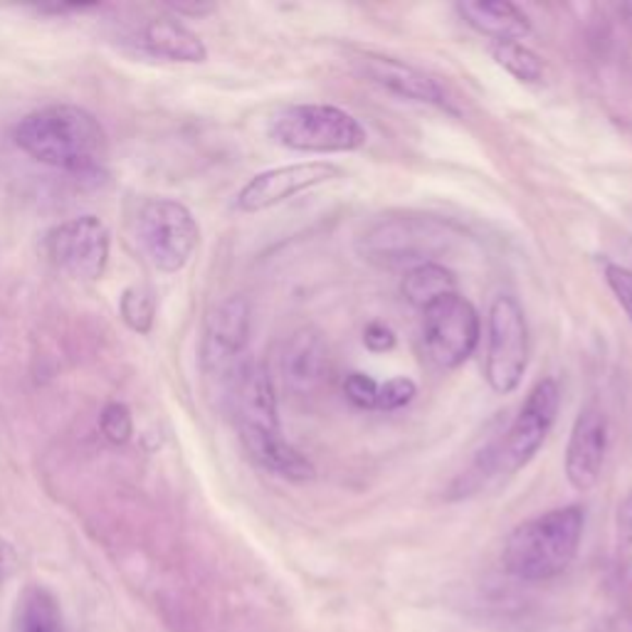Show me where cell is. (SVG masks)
Returning <instances> with one entry per match:
<instances>
[{
	"label": "cell",
	"mask_w": 632,
	"mask_h": 632,
	"mask_svg": "<svg viewBox=\"0 0 632 632\" xmlns=\"http://www.w3.org/2000/svg\"><path fill=\"white\" fill-rule=\"evenodd\" d=\"M329 370V353L314 329L294 331L280 353V376L292 396L316 393Z\"/></svg>",
	"instance_id": "obj_16"
},
{
	"label": "cell",
	"mask_w": 632,
	"mask_h": 632,
	"mask_svg": "<svg viewBox=\"0 0 632 632\" xmlns=\"http://www.w3.org/2000/svg\"><path fill=\"white\" fill-rule=\"evenodd\" d=\"M138 253L161 275H179L200 247V226L175 198H148L134 216Z\"/></svg>",
	"instance_id": "obj_5"
},
{
	"label": "cell",
	"mask_w": 632,
	"mask_h": 632,
	"mask_svg": "<svg viewBox=\"0 0 632 632\" xmlns=\"http://www.w3.org/2000/svg\"><path fill=\"white\" fill-rule=\"evenodd\" d=\"M561 411V388L556 378H542L528 390L526 401L519 408L514 421L507 427L505 438L495 445L497 472L516 474L532 462L551 435L556 417Z\"/></svg>",
	"instance_id": "obj_8"
},
{
	"label": "cell",
	"mask_w": 632,
	"mask_h": 632,
	"mask_svg": "<svg viewBox=\"0 0 632 632\" xmlns=\"http://www.w3.org/2000/svg\"><path fill=\"white\" fill-rule=\"evenodd\" d=\"M401 292L408 304L425 312L450 294H458V277L442 263H427L408 269L401 282Z\"/></svg>",
	"instance_id": "obj_19"
},
{
	"label": "cell",
	"mask_w": 632,
	"mask_h": 632,
	"mask_svg": "<svg viewBox=\"0 0 632 632\" xmlns=\"http://www.w3.org/2000/svg\"><path fill=\"white\" fill-rule=\"evenodd\" d=\"M603 277H606L610 292L616 294L618 304L622 306V312L628 314V319L632 324V269L618 263H606V267H603Z\"/></svg>",
	"instance_id": "obj_27"
},
{
	"label": "cell",
	"mask_w": 632,
	"mask_h": 632,
	"mask_svg": "<svg viewBox=\"0 0 632 632\" xmlns=\"http://www.w3.org/2000/svg\"><path fill=\"white\" fill-rule=\"evenodd\" d=\"M628 632H632V612L628 616Z\"/></svg>",
	"instance_id": "obj_32"
},
{
	"label": "cell",
	"mask_w": 632,
	"mask_h": 632,
	"mask_svg": "<svg viewBox=\"0 0 632 632\" xmlns=\"http://www.w3.org/2000/svg\"><path fill=\"white\" fill-rule=\"evenodd\" d=\"M343 171L329 161H302L263 171L250 179L238 193L235 206L240 212H263L280 206L284 200L296 198L319 185L339 181Z\"/></svg>",
	"instance_id": "obj_11"
},
{
	"label": "cell",
	"mask_w": 632,
	"mask_h": 632,
	"mask_svg": "<svg viewBox=\"0 0 632 632\" xmlns=\"http://www.w3.org/2000/svg\"><path fill=\"white\" fill-rule=\"evenodd\" d=\"M228 403L235 427L282 430L277 411V388L269 370L259 361L245 358L226 380Z\"/></svg>",
	"instance_id": "obj_13"
},
{
	"label": "cell",
	"mask_w": 632,
	"mask_h": 632,
	"mask_svg": "<svg viewBox=\"0 0 632 632\" xmlns=\"http://www.w3.org/2000/svg\"><path fill=\"white\" fill-rule=\"evenodd\" d=\"M15 632H68L58 598L45 585H27L17 598Z\"/></svg>",
	"instance_id": "obj_20"
},
{
	"label": "cell",
	"mask_w": 632,
	"mask_h": 632,
	"mask_svg": "<svg viewBox=\"0 0 632 632\" xmlns=\"http://www.w3.org/2000/svg\"><path fill=\"white\" fill-rule=\"evenodd\" d=\"M15 566H17L15 548L5 542L3 536H0V585H3L15 573Z\"/></svg>",
	"instance_id": "obj_29"
},
{
	"label": "cell",
	"mask_w": 632,
	"mask_h": 632,
	"mask_svg": "<svg viewBox=\"0 0 632 632\" xmlns=\"http://www.w3.org/2000/svg\"><path fill=\"white\" fill-rule=\"evenodd\" d=\"M378 386H380L378 380L370 378L368 374L351 370V374L343 378V396H347L349 403L361 408V411H376Z\"/></svg>",
	"instance_id": "obj_26"
},
{
	"label": "cell",
	"mask_w": 632,
	"mask_h": 632,
	"mask_svg": "<svg viewBox=\"0 0 632 632\" xmlns=\"http://www.w3.org/2000/svg\"><path fill=\"white\" fill-rule=\"evenodd\" d=\"M52 265L80 282L105 277L111 253L109 228L97 216H77L54 226L45 238Z\"/></svg>",
	"instance_id": "obj_9"
},
{
	"label": "cell",
	"mask_w": 632,
	"mask_h": 632,
	"mask_svg": "<svg viewBox=\"0 0 632 632\" xmlns=\"http://www.w3.org/2000/svg\"><path fill=\"white\" fill-rule=\"evenodd\" d=\"M142 48L166 62L200 64L208 60V48L198 33L173 15H156L142 27Z\"/></svg>",
	"instance_id": "obj_18"
},
{
	"label": "cell",
	"mask_w": 632,
	"mask_h": 632,
	"mask_svg": "<svg viewBox=\"0 0 632 632\" xmlns=\"http://www.w3.org/2000/svg\"><path fill=\"white\" fill-rule=\"evenodd\" d=\"M238 438L243 442L247 458L259 470L287 482H312L316 477L314 462L302 450L284 438L282 430H259V427H240Z\"/></svg>",
	"instance_id": "obj_15"
},
{
	"label": "cell",
	"mask_w": 632,
	"mask_h": 632,
	"mask_svg": "<svg viewBox=\"0 0 632 632\" xmlns=\"http://www.w3.org/2000/svg\"><path fill=\"white\" fill-rule=\"evenodd\" d=\"M353 68L358 70L361 77L374 82L376 87L390 92V95L417 101V105H430L445 111H454L452 99L433 74L413 68L403 60L388 58L378 52H358L353 54Z\"/></svg>",
	"instance_id": "obj_12"
},
{
	"label": "cell",
	"mask_w": 632,
	"mask_h": 632,
	"mask_svg": "<svg viewBox=\"0 0 632 632\" xmlns=\"http://www.w3.org/2000/svg\"><path fill=\"white\" fill-rule=\"evenodd\" d=\"M171 11L179 15H208L216 11V5L206 3V0H193V3H171Z\"/></svg>",
	"instance_id": "obj_31"
},
{
	"label": "cell",
	"mask_w": 632,
	"mask_h": 632,
	"mask_svg": "<svg viewBox=\"0 0 632 632\" xmlns=\"http://www.w3.org/2000/svg\"><path fill=\"white\" fill-rule=\"evenodd\" d=\"M99 5H85V3H52V5H37L35 11L42 15H70V13H89L97 11Z\"/></svg>",
	"instance_id": "obj_30"
},
{
	"label": "cell",
	"mask_w": 632,
	"mask_h": 632,
	"mask_svg": "<svg viewBox=\"0 0 632 632\" xmlns=\"http://www.w3.org/2000/svg\"><path fill=\"white\" fill-rule=\"evenodd\" d=\"M250 324H253V312H250V302L240 294L226 296L208 312L200 361L210 378L226 384L232 370L243 364L250 343Z\"/></svg>",
	"instance_id": "obj_10"
},
{
	"label": "cell",
	"mask_w": 632,
	"mask_h": 632,
	"mask_svg": "<svg viewBox=\"0 0 632 632\" xmlns=\"http://www.w3.org/2000/svg\"><path fill=\"white\" fill-rule=\"evenodd\" d=\"M482 319L467 296L450 294L427 306L421 324V347L435 368L454 370L467 364L479 347Z\"/></svg>",
	"instance_id": "obj_7"
},
{
	"label": "cell",
	"mask_w": 632,
	"mask_h": 632,
	"mask_svg": "<svg viewBox=\"0 0 632 632\" xmlns=\"http://www.w3.org/2000/svg\"><path fill=\"white\" fill-rule=\"evenodd\" d=\"M13 138L33 161L70 175H89L107 158V132L99 119L77 105H48L25 114Z\"/></svg>",
	"instance_id": "obj_1"
},
{
	"label": "cell",
	"mask_w": 632,
	"mask_h": 632,
	"mask_svg": "<svg viewBox=\"0 0 632 632\" xmlns=\"http://www.w3.org/2000/svg\"><path fill=\"white\" fill-rule=\"evenodd\" d=\"M99 433L109 445L122 448L134 438V417L124 403H107L99 413Z\"/></svg>",
	"instance_id": "obj_23"
},
{
	"label": "cell",
	"mask_w": 632,
	"mask_h": 632,
	"mask_svg": "<svg viewBox=\"0 0 632 632\" xmlns=\"http://www.w3.org/2000/svg\"><path fill=\"white\" fill-rule=\"evenodd\" d=\"M616 542H618V561L620 573L632 593V491L620 501L616 514Z\"/></svg>",
	"instance_id": "obj_24"
},
{
	"label": "cell",
	"mask_w": 632,
	"mask_h": 632,
	"mask_svg": "<svg viewBox=\"0 0 632 632\" xmlns=\"http://www.w3.org/2000/svg\"><path fill=\"white\" fill-rule=\"evenodd\" d=\"M364 343L368 351L374 353H386V351H393L398 337L396 331L388 327L386 321H370L368 327L364 329Z\"/></svg>",
	"instance_id": "obj_28"
},
{
	"label": "cell",
	"mask_w": 632,
	"mask_h": 632,
	"mask_svg": "<svg viewBox=\"0 0 632 632\" xmlns=\"http://www.w3.org/2000/svg\"><path fill=\"white\" fill-rule=\"evenodd\" d=\"M608 452V417L598 405H585L575 415L569 445H566L563 470L575 491H591L598 485Z\"/></svg>",
	"instance_id": "obj_14"
},
{
	"label": "cell",
	"mask_w": 632,
	"mask_h": 632,
	"mask_svg": "<svg viewBox=\"0 0 632 632\" xmlns=\"http://www.w3.org/2000/svg\"><path fill=\"white\" fill-rule=\"evenodd\" d=\"M269 138L296 154H353L368 132L351 111L333 105H290L269 122Z\"/></svg>",
	"instance_id": "obj_4"
},
{
	"label": "cell",
	"mask_w": 632,
	"mask_h": 632,
	"mask_svg": "<svg viewBox=\"0 0 632 632\" xmlns=\"http://www.w3.org/2000/svg\"><path fill=\"white\" fill-rule=\"evenodd\" d=\"M462 240V228L427 212H393L370 222L361 232L356 250L366 263L380 269H413L440 263Z\"/></svg>",
	"instance_id": "obj_3"
},
{
	"label": "cell",
	"mask_w": 632,
	"mask_h": 632,
	"mask_svg": "<svg viewBox=\"0 0 632 632\" xmlns=\"http://www.w3.org/2000/svg\"><path fill=\"white\" fill-rule=\"evenodd\" d=\"M528 368V324L516 296L499 294L489 306L485 378L497 396L522 386Z\"/></svg>",
	"instance_id": "obj_6"
},
{
	"label": "cell",
	"mask_w": 632,
	"mask_h": 632,
	"mask_svg": "<svg viewBox=\"0 0 632 632\" xmlns=\"http://www.w3.org/2000/svg\"><path fill=\"white\" fill-rule=\"evenodd\" d=\"M454 11L474 33L491 42H522L532 35V21L522 8L509 0H462Z\"/></svg>",
	"instance_id": "obj_17"
},
{
	"label": "cell",
	"mask_w": 632,
	"mask_h": 632,
	"mask_svg": "<svg viewBox=\"0 0 632 632\" xmlns=\"http://www.w3.org/2000/svg\"><path fill=\"white\" fill-rule=\"evenodd\" d=\"M415 398H417L415 380L405 378V376L390 378V380H386V384L378 386L376 411H386V413L403 411V408L411 405Z\"/></svg>",
	"instance_id": "obj_25"
},
{
	"label": "cell",
	"mask_w": 632,
	"mask_h": 632,
	"mask_svg": "<svg viewBox=\"0 0 632 632\" xmlns=\"http://www.w3.org/2000/svg\"><path fill=\"white\" fill-rule=\"evenodd\" d=\"M119 316L134 333H148L156 321V296L144 284L126 287L119 296Z\"/></svg>",
	"instance_id": "obj_22"
},
{
	"label": "cell",
	"mask_w": 632,
	"mask_h": 632,
	"mask_svg": "<svg viewBox=\"0 0 632 632\" xmlns=\"http://www.w3.org/2000/svg\"><path fill=\"white\" fill-rule=\"evenodd\" d=\"M585 528V511L579 505L548 509L519 524L507 536L501 563L516 581L544 583L559 579L575 561Z\"/></svg>",
	"instance_id": "obj_2"
},
{
	"label": "cell",
	"mask_w": 632,
	"mask_h": 632,
	"mask_svg": "<svg viewBox=\"0 0 632 632\" xmlns=\"http://www.w3.org/2000/svg\"><path fill=\"white\" fill-rule=\"evenodd\" d=\"M491 58L501 70H507L511 77L524 82V85H538L544 82V60L526 48L524 42H491Z\"/></svg>",
	"instance_id": "obj_21"
}]
</instances>
